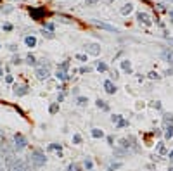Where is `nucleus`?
I'll list each match as a JSON object with an SVG mask.
<instances>
[{
	"mask_svg": "<svg viewBox=\"0 0 173 171\" xmlns=\"http://www.w3.org/2000/svg\"><path fill=\"white\" fill-rule=\"evenodd\" d=\"M30 162H31V166H35V168H42V166H45V162H47V157H45V154H43L40 149H35V150H31V154H30Z\"/></svg>",
	"mask_w": 173,
	"mask_h": 171,
	"instance_id": "1",
	"label": "nucleus"
},
{
	"mask_svg": "<svg viewBox=\"0 0 173 171\" xmlns=\"http://www.w3.org/2000/svg\"><path fill=\"white\" fill-rule=\"evenodd\" d=\"M35 75H37L38 80H47V78L50 76V66H49V62H43V64L37 66Z\"/></svg>",
	"mask_w": 173,
	"mask_h": 171,
	"instance_id": "2",
	"label": "nucleus"
},
{
	"mask_svg": "<svg viewBox=\"0 0 173 171\" xmlns=\"http://www.w3.org/2000/svg\"><path fill=\"white\" fill-rule=\"evenodd\" d=\"M26 138H24V135L23 133H14V147H16L17 150H23V149H26Z\"/></svg>",
	"mask_w": 173,
	"mask_h": 171,
	"instance_id": "3",
	"label": "nucleus"
},
{
	"mask_svg": "<svg viewBox=\"0 0 173 171\" xmlns=\"http://www.w3.org/2000/svg\"><path fill=\"white\" fill-rule=\"evenodd\" d=\"M133 145H135V138H133V137H126V138L119 140V147L123 150H130Z\"/></svg>",
	"mask_w": 173,
	"mask_h": 171,
	"instance_id": "4",
	"label": "nucleus"
},
{
	"mask_svg": "<svg viewBox=\"0 0 173 171\" xmlns=\"http://www.w3.org/2000/svg\"><path fill=\"white\" fill-rule=\"evenodd\" d=\"M85 52L90 55H99L101 54V45L99 43H85Z\"/></svg>",
	"mask_w": 173,
	"mask_h": 171,
	"instance_id": "5",
	"label": "nucleus"
},
{
	"mask_svg": "<svg viewBox=\"0 0 173 171\" xmlns=\"http://www.w3.org/2000/svg\"><path fill=\"white\" fill-rule=\"evenodd\" d=\"M92 23L97 28H101V30H106V31H111V33H118V30L114 26H111V24H108V23H101V21H97V19H94Z\"/></svg>",
	"mask_w": 173,
	"mask_h": 171,
	"instance_id": "6",
	"label": "nucleus"
},
{
	"mask_svg": "<svg viewBox=\"0 0 173 171\" xmlns=\"http://www.w3.org/2000/svg\"><path fill=\"white\" fill-rule=\"evenodd\" d=\"M14 95H17V97H23V95H26L28 92H30V88H28L26 85H14Z\"/></svg>",
	"mask_w": 173,
	"mask_h": 171,
	"instance_id": "7",
	"label": "nucleus"
},
{
	"mask_svg": "<svg viewBox=\"0 0 173 171\" xmlns=\"http://www.w3.org/2000/svg\"><path fill=\"white\" fill-rule=\"evenodd\" d=\"M161 57L166 61L168 64L173 66V48H164V50L161 52Z\"/></svg>",
	"mask_w": 173,
	"mask_h": 171,
	"instance_id": "8",
	"label": "nucleus"
},
{
	"mask_svg": "<svg viewBox=\"0 0 173 171\" xmlns=\"http://www.w3.org/2000/svg\"><path fill=\"white\" fill-rule=\"evenodd\" d=\"M137 19H139L140 23H144L146 26H151V24H152L151 16H149V14H146V12H137Z\"/></svg>",
	"mask_w": 173,
	"mask_h": 171,
	"instance_id": "9",
	"label": "nucleus"
},
{
	"mask_svg": "<svg viewBox=\"0 0 173 171\" xmlns=\"http://www.w3.org/2000/svg\"><path fill=\"white\" fill-rule=\"evenodd\" d=\"M30 14H31V17L33 19H42V16L45 14V9L43 7H38V9H30Z\"/></svg>",
	"mask_w": 173,
	"mask_h": 171,
	"instance_id": "10",
	"label": "nucleus"
},
{
	"mask_svg": "<svg viewBox=\"0 0 173 171\" xmlns=\"http://www.w3.org/2000/svg\"><path fill=\"white\" fill-rule=\"evenodd\" d=\"M104 88H106V92H108L109 95H114V93H116V85H114L111 80L104 81Z\"/></svg>",
	"mask_w": 173,
	"mask_h": 171,
	"instance_id": "11",
	"label": "nucleus"
},
{
	"mask_svg": "<svg viewBox=\"0 0 173 171\" xmlns=\"http://www.w3.org/2000/svg\"><path fill=\"white\" fill-rule=\"evenodd\" d=\"M12 171H28L26 162H24V161H21V159H17L16 164H14V168H12Z\"/></svg>",
	"mask_w": 173,
	"mask_h": 171,
	"instance_id": "12",
	"label": "nucleus"
},
{
	"mask_svg": "<svg viewBox=\"0 0 173 171\" xmlns=\"http://www.w3.org/2000/svg\"><path fill=\"white\" fill-rule=\"evenodd\" d=\"M173 137V124L170 123H164V138L170 140Z\"/></svg>",
	"mask_w": 173,
	"mask_h": 171,
	"instance_id": "13",
	"label": "nucleus"
},
{
	"mask_svg": "<svg viewBox=\"0 0 173 171\" xmlns=\"http://www.w3.org/2000/svg\"><path fill=\"white\" fill-rule=\"evenodd\" d=\"M132 11H133V4H125V5L121 7V11H119V12H121L123 16H128Z\"/></svg>",
	"mask_w": 173,
	"mask_h": 171,
	"instance_id": "14",
	"label": "nucleus"
},
{
	"mask_svg": "<svg viewBox=\"0 0 173 171\" xmlns=\"http://www.w3.org/2000/svg\"><path fill=\"white\" fill-rule=\"evenodd\" d=\"M121 68H123L125 73H132V62L128 59L126 61H121Z\"/></svg>",
	"mask_w": 173,
	"mask_h": 171,
	"instance_id": "15",
	"label": "nucleus"
},
{
	"mask_svg": "<svg viewBox=\"0 0 173 171\" xmlns=\"http://www.w3.org/2000/svg\"><path fill=\"white\" fill-rule=\"evenodd\" d=\"M68 171H83V168H81V164H78V162H71V164L68 166Z\"/></svg>",
	"mask_w": 173,
	"mask_h": 171,
	"instance_id": "16",
	"label": "nucleus"
},
{
	"mask_svg": "<svg viewBox=\"0 0 173 171\" xmlns=\"http://www.w3.org/2000/svg\"><path fill=\"white\" fill-rule=\"evenodd\" d=\"M95 106H97L99 109H102V111H109V106L106 104V100H101V99H99V100L95 102Z\"/></svg>",
	"mask_w": 173,
	"mask_h": 171,
	"instance_id": "17",
	"label": "nucleus"
},
{
	"mask_svg": "<svg viewBox=\"0 0 173 171\" xmlns=\"http://www.w3.org/2000/svg\"><path fill=\"white\" fill-rule=\"evenodd\" d=\"M55 78H57V80H68L69 76H68V73H66V71L57 69V73H55Z\"/></svg>",
	"mask_w": 173,
	"mask_h": 171,
	"instance_id": "18",
	"label": "nucleus"
},
{
	"mask_svg": "<svg viewBox=\"0 0 173 171\" xmlns=\"http://www.w3.org/2000/svg\"><path fill=\"white\" fill-rule=\"evenodd\" d=\"M24 42H26L28 47H35V45H37V38L35 37H26L24 38Z\"/></svg>",
	"mask_w": 173,
	"mask_h": 171,
	"instance_id": "19",
	"label": "nucleus"
},
{
	"mask_svg": "<svg viewBox=\"0 0 173 171\" xmlns=\"http://www.w3.org/2000/svg\"><path fill=\"white\" fill-rule=\"evenodd\" d=\"M92 137H94V138H102L104 131H102V130H99V128H94L92 130Z\"/></svg>",
	"mask_w": 173,
	"mask_h": 171,
	"instance_id": "20",
	"label": "nucleus"
},
{
	"mask_svg": "<svg viewBox=\"0 0 173 171\" xmlns=\"http://www.w3.org/2000/svg\"><path fill=\"white\" fill-rule=\"evenodd\" d=\"M57 111H59V102H54V104L49 107V112H50V114H55Z\"/></svg>",
	"mask_w": 173,
	"mask_h": 171,
	"instance_id": "21",
	"label": "nucleus"
},
{
	"mask_svg": "<svg viewBox=\"0 0 173 171\" xmlns=\"http://www.w3.org/2000/svg\"><path fill=\"white\" fill-rule=\"evenodd\" d=\"M163 119H164V123L173 124V114H168V112H164V114H163Z\"/></svg>",
	"mask_w": 173,
	"mask_h": 171,
	"instance_id": "22",
	"label": "nucleus"
},
{
	"mask_svg": "<svg viewBox=\"0 0 173 171\" xmlns=\"http://www.w3.org/2000/svg\"><path fill=\"white\" fill-rule=\"evenodd\" d=\"M26 64H30V66H37V59L33 57L31 54H30V55L26 57Z\"/></svg>",
	"mask_w": 173,
	"mask_h": 171,
	"instance_id": "23",
	"label": "nucleus"
},
{
	"mask_svg": "<svg viewBox=\"0 0 173 171\" xmlns=\"http://www.w3.org/2000/svg\"><path fill=\"white\" fill-rule=\"evenodd\" d=\"M49 150H57V154H59V157H61V145L59 144H50Z\"/></svg>",
	"mask_w": 173,
	"mask_h": 171,
	"instance_id": "24",
	"label": "nucleus"
},
{
	"mask_svg": "<svg viewBox=\"0 0 173 171\" xmlns=\"http://www.w3.org/2000/svg\"><path fill=\"white\" fill-rule=\"evenodd\" d=\"M86 104H88V99H86V97H78V106L85 107Z\"/></svg>",
	"mask_w": 173,
	"mask_h": 171,
	"instance_id": "25",
	"label": "nucleus"
},
{
	"mask_svg": "<svg viewBox=\"0 0 173 171\" xmlns=\"http://www.w3.org/2000/svg\"><path fill=\"white\" fill-rule=\"evenodd\" d=\"M68 68H69V61H64V62H61V64H59V68H57V69L68 71Z\"/></svg>",
	"mask_w": 173,
	"mask_h": 171,
	"instance_id": "26",
	"label": "nucleus"
},
{
	"mask_svg": "<svg viewBox=\"0 0 173 171\" xmlns=\"http://www.w3.org/2000/svg\"><path fill=\"white\" fill-rule=\"evenodd\" d=\"M97 69L104 73V71H108V64H106V62H101V61H99V62H97Z\"/></svg>",
	"mask_w": 173,
	"mask_h": 171,
	"instance_id": "27",
	"label": "nucleus"
},
{
	"mask_svg": "<svg viewBox=\"0 0 173 171\" xmlns=\"http://www.w3.org/2000/svg\"><path fill=\"white\" fill-rule=\"evenodd\" d=\"M126 126H128V121H126V119H121V121H119V123L116 124V128H118V130H121V128H126Z\"/></svg>",
	"mask_w": 173,
	"mask_h": 171,
	"instance_id": "28",
	"label": "nucleus"
},
{
	"mask_svg": "<svg viewBox=\"0 0 173 171\" xmlns=\"http://www.w3.org/2000/svg\"><path fill=\"white\" fill-rule=\"evenodd\" d=\"M157 152H159V154H166V149H164V144H163V142H159V144H157Z\"/></svg>",
	"mask_w": 173,
	"mask_h": 171,
	"instance_id": "29",
	"label": "nucleus"
},
{
	"mask_svg": "<svg viewBox=\"0 0 173 171\" xmlns=\"http://www.w3.org/2000/svg\"><path fill=\"white\" fill-rule=\"evenodd\" d=\"M121 119H123V118H121L119 114H113V116H111V121H113L114 124H118L119 121H121Z\"/></svg>",
	"mask_w": 173,
	"mask_h": 171,
	"instance_id": "30",
	"label": "nucleus"
},
{
	"mask_svg": "<svg viewBox=\"0 0 173 171\" xmlns=\"http://www.w3.org/2000/svg\"><path fill=\"white\" fill-rule=\"evenodd\" d=\"M121 166H123L121 162H113V164H109L108 169H109V171H114V169H118V168H121Z\"/></svg>",
	"mask_w": 173,
	"mask_h": 171,
	"instance_id": "31",
	"label": "nucleus"
},
{
	"mask_svg": "<svg viewBox=\"0 0 173 171\" xmlns=\"http://www.w3.org/2000/svg\"><path fill=\"white\" fill-rule=\"evenodd\" d=\"M75 59L81 61V62H86V55H85V54H76V55H75Z\"/></svg>",
	"mask_w": 173,
	"mask_h": 171,
	"instance_id": "32",
	"label": "nucleus"
},
{
	"mask_svg": "<svg viewBox=\"0 0 173 171\" xmlns=\"http://www.w3.org/2000/svg\"><path fill=\"white\" fill-rule=\"evenodd\" d=\"M42 35L45 38H50V40H52V38H54V33H50V31H45V28H43L42 30Z\"/></svg>",
	"mask_w": 173,
	"mask_h": 171,
	"instance_id": "33",
	"label": "nucleus"
},
{
	"mask_svg": "<svg viewBox=\"0 0 173 171\" xmlns=\"http://www.w3.org/2000/svg\"><path fill=\"white\" fill-rule=\"evenodd\" d=\"M149 78H151V80H159L161 76L157 75V73H154V71H151V73H149Z\"/></svg>",
	"mask_w": 173,
	"mask_h": 171,
	"instance_id": "34",
	"label": "nucleus"
},
{
	"mask_svg": "<svg viewBox=\"0 0 173 171\" xmlns=\"http://www.w3.org/2000/svg\"><path fill=\"white\" fill-rule=\"evenodd\" d=\"M80 142H81V135H78V133L73 135V144H80Z\"/></svg>",
	"mask_w": 173,
	"mask_h": 171,
	"instance_id": "35",
	"label": "nucleus"
},
{
	"mask_svg": "<svg viewBox=\"0 0 173 171\" xmlns=\"http://www.w3.org/2000/svg\"><path fill=\"white\" fill-rule=\"evenodd\" d=\"M151 107H154V109H161V102H157V100L151 102Z\"/></svg>",
	"mask_w": 173,
	"mask_h": 171,
	"instance_id": "36",
	"label": "nucleus"
},
{
	"mask_svg": "<svg viewBox=\"0 0 173 171\" xmlns=\"http://www.w3.org/2000/svg\"><path fill=\"white\" fill-rule=\"evenodd\" d=\"M92 166H94V162H92L90 159L85 161V168H86V169H92Z\"/></svg>",
	"mask_w": 173,
	"mask_h": 171,
	"instance_id": "37",
	"label": "nucleus"
},
{
	"mask_svg": "<svg viewBox=\"0 0 173 171\" xmlns=\"http://www.w3.org/2000/svg\"><path fill=\"white\" fill-rule=\"evenodd\" d=\"M92 71V68H80V73L81 75H85V73H90Z\"/></svg>",
	"mask_w": 173,
	"mask_h": 171,
	"instance_id": "38",
	"label": "nucleus"
},
{
	"mask_svg": "<svg viewBox=\"0 0 173 171\" xmlns=\"http://www.w3.org/2000/svg\"><path fill=\"white\" fill-rule=\"evenodd\" d=\"M2 28H4L5 31H11V30H12V24H11V23H5V24H4Z\"/></svg>",
	"mask_w": 173,
	"mask_h": 171,
	"instance_id": "39",
	"label": "nucleus"
},
{
	"mask_svg": "<svg viewBox=\"0 0 173 171\" xmlns=\"http://www.w3.org/2000/svg\"><path fill=\"white\" fill-rule=\"evenodd\" d=\"M59 19H61V21H62V23H68V24H69V23H73V21H71V19H68V17H66V16H59Z\"/></svg>",
	"mask_w": 173,
	"mask_h": 171,
	"instance_id": "40",
	"label": "nucleus"
},
{
	"mask_svg": "<svg viewBox=\"0 0 173 171\" xmlns=\"http://www.w3.org/2000/svg\"><path fill=\"white\" fill-rule=\"evenodd\" d=\"M97 0H85V5H95Z\"/></svg>",
	"mask_w": 173,
	"mask_h": 171,
	"instance_id": "41",
	"label": "nucleus"
},
{
	"mask_svg": "<svg viewBox=\"0 0 173 171\" xmlns=\"http://www.w3.org/2000/svg\"><path fill=\"white\" fill-rule=\"evenodd\" d=\"M19 62H21V59H19L17 55H14V57H12V64H19Z\"/></svg>",
	"mask_w": 173,
	"mask_h": 171,
	"instance_id": "42",
	"label": "nucleus"
},
{
	"mask_svg": "<svg viewBox=\"0 0 173 171\" xmlns=\"http://www.w3.org/2000/svg\"><path fill=\"white\" fill-rule=\"evenodd\" d=\"M45 28H47L49 31H52V30H54V24H52V23H47V24H45Z\"/></svg>",
	"mask_w": 173,
	"mask_h": 171,
	"instance_id": "43",
	"label": "nucleus"
},
{
	"mask_svg": "<svg viewBox=\"0 0 173 171\" xmlns=\"http://www.w3.org/2000/svg\"><path fill=\"white\" fill-rule=\"evenodd\" d=\"M164 75H166V76H171V75H173V68H170V69H166V71H164Z\"/></svg>",
	"mask_w": 173,
	"mask_h": 171,
	"instance_id": "44",
	"label": "nucleus"
},
{
	"mask_svg": "<svg viewBox=\"0 0 173 171\" xmlns=\"http://www.w3.org/2000/svg\"><path fill=\"white\" fill-rule=\"evenodd\" d=\"M64 100V93H59V95H57V102H62Z\"/></svg>",
	"mask_w": 173,
	"mask_h": 171,
	"instance_id": "45",
	"label": "nucleus"
},
{
	"mask_svg": "<svg viewBox=\"0 0 173 171\" xmlns=\"http://www.w3.org/2000/svg\"><path fill=\"white\" fill-rule=\"evenodd\" d=\"M5 81H7V83H12V76L7 75V76H5Z\"/></svg>",
	"mask_w": 173,
	"mask_h": 171,
	"instance_id": "46",
	"label": "nucleus"
},
{
	"mask_svg": "<svg viewBox=\"0 0 173 171\" xmlns=\"http://www.w3.org/2000/svg\"><path fill=\"white\" fill-rule=\"evenodd\" d=\"M168 157H170V161H173V149H171V152L168 154Z\"/></svg>",
	"mask_w": 173,
	"mask_h": 171,
	"instance_id": "47",
	"label": "nucleus"
},
{
	"mask_svg": "<svg viewBox=\"0 0 173 171\" xmlns=\"http://www.w3.org/2000/svg\"><path fill=\"white\" fill-rule=\"evenodd\" d=\"M170 21L173 23V11H170Z\"/></svg>",
	"mask_w": 173,
	"mask_h": 171,
	"instance_id": "48",
	"label": "nucleus"
},
{
	"mask_svg": "<svg viewBox=\"0 0 173 171\" xmlns=\"http://www.w3.org/2000/svg\"><path fill=\"white\" fill-rule=\"evenodd\" d=\"M0 171H7V169L4 168V166H0Z\"/></svg>",
	"mask_w": 173,
	"mask_h": 171,
	"instance_id": "49",
	"label": "nucleus"
},
{
	"mask_svg": "<svg viewBox=\"0 0 173 171\" xmlns=\"http://www.w3.org/2000/svg\"><path fill=\"white\" fill-rule=\"evenodd\" d=\"M0 76H4V71H2V68H0Z\"/></svg>",
	"mask_w": 173,
	"mask_h": 171,
	"instance_id": "50",
	"label": "nucleus"
},
{
	"mask_svg": "<svg viewBox=\"0 0 173 171\" xmlns=\"http://www.w3.org/2000/svg\"><path fill=\"white\" fill-rule=\"evenodd\" d=\"M168 171H173V166H170V168H168Z\"/></svg>",
	"mask_w": 173,
	"mask_h": 171,
	"instance_id": "51",
	"label": "nucleus"
},
{
	"mask_svg": "<svg viewBox=\"0 0 173 171\" xmlns=\"http://www.w3.org/2000/svg\"><path fill=\"white\" fill-rule=\"evenodd\" d=\"M106 2H108V4H111V2H114V0H106Z\"/></svg>",
	"mask_w": 173,
	"mask_h": 171,
	"instance_id": "52",
	"label": "nucleus"
}]
</instances>
